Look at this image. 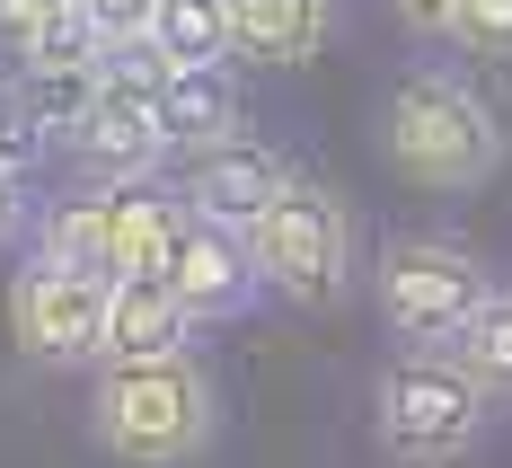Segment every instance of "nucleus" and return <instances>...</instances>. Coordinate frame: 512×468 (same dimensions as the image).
Here are the masks:
<instances>
[{
  "instance_id": "nucleus-20",
  "label": "nucleus",
  "mask_w": 512,
  "mask_h": 468,
  "mask_svg": "<svg viewBox=\"0 0 512 468\" xmlns=\"http://www.w3.org/2000/svg\"><path fill=\"white\" fill-rule=\"evenodd\" d=\"M80 18L98 27L106 53H142V36H151V18H159V0H80Z\"/></svg>"
},
{
  "instance_id": "nucleus-9",
  "label": "nucleus",
  "mask_w": 512,
  "mask_h": 468,
  "mask_svg": "<svg viewBox=\"0 0 512 468\" xmlns=\"http://www.w3.org/2000/svg\"><path fill=\"white\" fill-rule=\"evenodd\" d=\"M168 283H177V301L195 318H239L265 292V274H256V248L248 230H230V221H186V239H177V265H168Z\"/></svg>"
},
{
  "instance_id": "nucleus-15",
  "label": "nucleus",
  "mask_w": 512,
  "mask_h": 468,
  "mask_svg": "<svg viewBox=\"0 0 512 468\" xmlns=\"http://www.w3.org/2000/svg\"><path fill=\"white\" fill-rule=\"evenodd\" d=\"M115 212H124V195H71V204L45 212L36 248L80 265V274H98V283H115Z\"/></svg>"
},
{
  "instance_id": "nucleus-17",
  "label": "nucleus",
  "mask_w": 512,
  "mask_h": 468,
  "mask_svg": "<svg viewBox=\"0 0 512 468\" xmlns=\"http://www.w3.org/2000/svg\"><path fill=\"white\" fill-rule=\"evenodd\" d=\"M0 45L18 62H53V53H106L98 27L80 18V0H0Z\"/></svg>"
},
{
  "instance_id": "nucleus-21",
  "label": "nucleus",
  "mask_w": 512,
  "mask_h": 468,
  "mask_svg": "<svg viewBox=\"0 0 512 468\" xmlns=\"http://www.w3.org/2000/svg\"><path fill=\"white\" fill-rule=\"evenodd\" d=\"M45 142H53V133L27 115V98H18V89H0V168H9V177H27V168L45 159Z\"/></svg>"
},
{
  "instance_id": "nucleus-23",
  "label": "nucleus",
  "mask_w": 512,
  "mask_h": 468,
  "mask_svg": "<svg viewBox=\"0 0 512 468\" xmlns=\"http://www.w3.org/2000/svg\"><path fill=\"white\" fill-rule=\"evenodd\" d=\"M18 221H27V177L0 168V239H18Z\"/></svg>"
},
{
  "instance_id": "nucleus-11",
  "label": "nucleus",
  "mask_w": 512,
  "mask_h": 468,
  "mask_svg": "<svg viewBox=\"0 0 512 468\" xmlns=\"http://www.w3.org/2000/svg\"><path fill=\"white\" fill-rule=\"evenodd\" d=\"M336 36V0H230V53L265 71H301Z\"/></svg>"
},
{
  "instance_id": "nucleus-2",
  "label": "nucleus",
  "mask_w": 512,
  "mask_h": 468,
  "mask_svg": "<svg viewBox=\"0 0 512 468\" xmlns=\"http://www.w3.org/2000/svg\"><path fill=\"white\" fill-rule=\"evenodd\" d=\"M380 151L415 186L468 195V186H486L504 168V124L460 71H407L389 89V106H380Z\"/></svg>"
},
{
  "instance_id": "nucleus-8",
  "label": "nucleus",
  "mask_w": 512,
  "mask_h": 468,
  "mask_svg": "<svg viewBox=\"0 0 512 468\" xmlns=\"http://www.w3.org/2000/svg\"><path fill=\"white\" fill-rule=\"evenodd\" d=\"M301 168L274 151V142H248V133H230V142H212V151L186 159V204L204 212V221H230V230H256L265 204L292 186Z\"/></svg>"
},
{
  "instance_id": "nucleus-7",
  "label": "nucleus",
  "mask_w": 512,
  "mask_h": 468,
  "mask_svg": "<svg viewBox=\"0 0 512 468\" xmlns=\"http://www.w3.org/2000/svg\"><path fill=\"white\" fill-rule=\"evenodd\" d=\"M71 151L80 168L98 177V186H142L168 151V124H159V62L151 53H106V89L89 106V124L71 133Z\"/></svg>"
},
{
  "instance_id": "nucleus-19",
  "label": "nucleus",
  "mask_w": 512,
  "mask_h": 468,
  "mask_svg": "<svg viewBox=\"0 0 512 468\" xmlns=\"http://www.w3.org/2000/svg\"><path fill=\"white\" fill-rule=\"evenodd\" d=\"M451 45L477 53V62H512V0H460Z\"/></svg>"
},
{
  "instance_id": "nucleus-13",
  "label": "nucleus",
  "mask_w": 512,
  "mask_h": 468,
  "mask_svg": "<svg viewBox=\"0 0 512 468\" xmlns=\"http://www.w3.org/2000/svg\"><path fill=\"white\" fill-rule=\"evenodd\" d=\"M124 195V212H115V283H133V274H168L177 265V239H186V221H195V204H186V186L168 195V186H115Z\"/></svg>"
},
{
  "instance_id": "nucleus-16",
  "label": "nucleus",
  "mask_w": 512,
  "mask_h": 468,
  "mask_svg": "<svg viewBox=\"0 0 512 468\" xmlns=\"http://www.w3.org/2000/svg\"><path fill=\"white\" fill-rule=\"evenodd\" d=\"M142 53H151L159 71H186V62H230V0H159Z\"/></svg>"
},
{
  "instance_id": "nucleus-5",
  "label": "nucleus",
  "mask_w": 512,
  "mask_h": 468,
  "mask_svg": "<svg viewBox=\"0 0 512 468\" xmlns=\"http://www.w3.org/2000/svg\"><path fill=\"white\" fill-rule=\"evenodd\" d=\"M371 292H380L389 336H407V345H460L468 318L495 301L477 248H460V239H389L371 265Z\"/></svg>"
},
{
  "instance_id": "nucleus-1",
  "label": "nucleus",
  "mask_w": 512,
  "mask_h": 468,
  "mask_svg": "<svg viewBox=\"0 0 512 468\" xmlns=\"http://www.w3.org/2000/svg\"><path fill=\"white\" fill-rule=\"evenodd\" d=\"M212 371L195 354H159V363H106L98 398H89V433L106 460L124 468H186L212 451Z\"/></svg>"
},
{
  "instance_id": "nucleus-14",
  "label": "nucleus",
  "mask_w": 512,
  "mask_h": 468,
  "mask_svg": "<svg viewBox=\"0 0 512 468\" xmlns=\"http://www.w3.org/2000/svg\"><path fill=\"white\" fill-rule=\"evenodd\" d=\"M98 89H106V53H53V62H18V98H27V115L45 124L53 142H71V133L89 124Z\"/></svg>"
},
{
  "instance_id": "nucleus-4",
  "label": "nucleus",
  "mask_w": 512,
  "mask_h": 468,
  "mask_svg": "<svg viewBox=\"0 0 512 468\" xmlns=\"http://www.w3.org/2000/svg\"><path fill=\"white\" fill-rule=\"evenodd\" d=\"M248 248H256V274H265L283 301H301V310H336L345 283H354V212L336 204L327 186L292 177V186L265 204V221L248 230Z\"/></svg>"
},
{
  "instance_id": "nucleus-18",
  "label": "nucleus",
  "mask_w": 512,
  "mask_h": 468,
  "mask_svg": "<svg viewBox=\"0 0 512 468\" xmlns=\"http://www.w3.org/2000/svg\"><path fill=\"white\" fill-rule=\"evenodd\" d=\"M477 380H486V398H512V292H495L486 310L468 318V336L451 345Z\"/></svg>"
},
{
  "instance_id": "nucleus-6",
  "label": "nucleus",
  "mask_w": 512,
  "mask_h": 468,
  "mask_svg": "<svg viewBox=\"0 0 512 468\" xmlns=\"http://www.w3.org/2000/svg\"><path fill=\"white\" fill-rule=\"evenodd\" d=\"M106 310H115V283L45 257V248L18 265V283H9V336H18L27 363H45V371L106 363Z\"/></svg>"
},
{
  "instance_id": "nucleus-3",
  "label": "nucleus",
  "mask_w": 512,
  "mask_h": 468,
  "mask_svg": "<svg viewBox=\"0 0 512 468\" xmlns=\"http://www.w3.org/2000/svg\"><path fill=\"white\" fill-rule=\"evenodd\" d=\"M371 433L380 451L407 468H442L486 433V380L451 354V345H407L371 380Z\"/></svg>"
},
{
  "instance_id": "nucleus-10",
  "label": "nucleus",
  "mask_w": 512,
  "mask_h": 468,
  "mask_svg": "<svg viewBox=\"0 0 512 468\" xmlns=\"http://www.w3.org/2000/svg\"><path fill=\"white\" fill-rule=\"evenodd\" d=\"M195 327H204V318L177 301V283H168V274H133V283H115V310H106V363L195 354Z\"/></svg>"
},
{
  "instance_id": "nucleus-12",
  "label": "nucleus",
  "mask_w": 512,
  "mask_h": 468,
  "mask_svg": "<svg viewBox=\"0 0 512 468\" xmlns=\"http://www.w3.org/2000/svg\"><path fill=\"white\" fill-rule=\"evenodd\" d=\"M159 124H168V151H177V159L230 142V133H239V80H230V62L159 71Z\"/></svg>"
},
{
  "instance_id": "nucleus-22",
  "label": "nucleus",
  "mask_w": 512,
  "mask_h": 468,
  "mask_svg": "<svg viewBox=\"0 0 512 468\" xmlns=\"http://www.w3.org/2000/svg\"><path fill=\"white\" fill-rule=\"evenodd\" d=\"M398 18H407L415 36H451V18H460V0H389Z\"/></svg>"
}]
</instances>
